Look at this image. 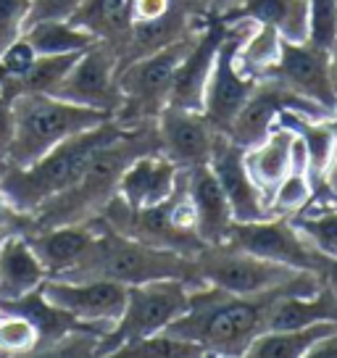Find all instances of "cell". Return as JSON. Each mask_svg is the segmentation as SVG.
<instances>
[{
  "instance_id": "obj_10",
  "label": "cell",
  "mask_w": 337,
  "mask_h": 358,
  "mask_svg": "<svg viewBox=\"0 0 337 358\" xmlns=\"http://www.w3.org/2000/svg\"><path fill=\"white\" fill-rule=\"evenodd\" d=\"M285 108L301 113L306 119H314V122H329V116H332V111H327L324 106L308 101L303 95L292 92L290 87H285L280 79L264 74L256 79V87L250 90L248 101L243 103V108L237 111L235 122L229 124L224 134L240 148L259 145L271 132V127L277 124V116Z\"/></svg>"
},
{
  "instance_id": "obj_6",
  "label": "cell",
  "mask_w": 337,
  "mask_h": 358,
  "mask_svg": "<svg viewBox=\"0 0 337 358\" xmlns=\"http://www.w3.org/2000/svg\"><path fill=\"white\" fill-rule=\"evenodd\" d=\"M192 40H195V32L177 43L164 45L148 56L135 58L116 71L122 106L113 113V119L122 127H140V124L156 122L158 113L168 106L171 82H174L180 61L190 50Z\"/></svg>"
},
{
  "instance_id": "obj_8",
  "label": "cell",
  "mask_w": 337,
  "mask_h": 358,
  "mask_svg": "<svg viewBox=\"0 0 337 358\" xmlns=\"http://www.w3.org/2000/svg\"><path fill=\"white\" fill-rule=\"evenodd\" d=\"M192 266L201 282L222 287L232 295H256V292L274 290L301 271L224 243L203 245L192 256Z\"/></svg>"
},
{
  "instance_id": "obj_40",
  "label": "cell",
  "mask_w": 337,
  "mask_h": 358,
  "mask_svg": "<svg viewBox=\"0 0 337 358\" xmlns=\"http://www.w3.org/2000/svg\"><path fill=\"white\" fill-rule=\"evenodd\" d=\"M235 0H206L203 3V13L206 16H216V13H222L227 8V6H232Z\"/></svg>"
},
{
  "instance_id": "obj_42",
  "label": "cell",
  "mask_w": 337,
  "mask_h": 358,
  "mask_svg": "<svg viewBox=\"0 0 337 358\" xmlns=\"http://www.w3.org/2000/svg\"><path fill=\"white\" fill-rule=\"evenodd\" d=\"M327 127H329V129H332V134L337 137V103H335V113L329 116V122H327Z\"/></svg>"
},
{
  "instance_id": "obj_19",
  "label": "cell",
  "mask_w": 337,
  "mask_h": 358,
  "mask_svg": "<svg viewBox=\"0 0 337 358\" xmlns=\"http://www.w3.org/2000/svg\"><path fill=\"white\" fill-rule=\"evenodd\" d=\"M185 187H187L195 235L201 237L206 245L222 243L235 219H232L229 201H227L224 190L219 187L211 166L201 164V166L185 169Z\"/></svg>"
},
{
  "instance_id": "obj_30",
  "label": "cell",
  "mask_w": 337,
  "mask_h": 358,
  "mask_svg": "<svg viewBox=\"0 0 337 358\" xmlns=\"http://www.w3.org/2000/svg\"><path fill=\"white\" fill-rule=\"evenodd\" d=\"M111 356H116V358H201V356H206V350H203L198 343H192V340L168 335V332H156V335L137 337V340L122 343Z\"/></svg>"
},
{
  "instance_id": "obj_14",
  "label": "cell",
  "mask_w": 337,
  "mask_h": 358,
  "mask_svg": "<svg viewBox=\"0 0 337 358\" xmlns=\"http://www.w3.org/2000/svg\"><path fill=\"white\" fill-rule=\"evenodd\" d=\"M264 74L280 79L292 92H298V95H303V98L335 113L337 95L332 90V79H329V53L322 45H314L308 40H303V43L282 40L280 56Z\"/></svg>"
},
{
  "instance_id": "obj_2",
  "label": "cell",
  "mask_w": 337,
  "mask_h": 358,
  "mask_svg": "<svg viewBox=\"0 0 337 358\" xmlns=\"http://www.w3.org/2000/svg\"><path fill=\"white\" fill-rule=\"evenodd\" d=\"M145 153H161L156 122L127 127L119 137L106 143L90 158L82 177L69 190L50 198L34 213H29L34 219L32 227L34 229H48V227H58V224H77L98 216L103 211V206L116 195L124 169L137 156H145Z\"/></svg>"
},
{
  "instance_id": "obj_17",
  "label": "cell",
  "mask_w": 337,
  "mask_h": 358,
  "mask_svg": "<svg viewBox=\"0 0 337 358\" xmlns=\"http://www.w3.org/2000/svg\"><path fill=\"white\" fill-rule=\"evenodd\" d=\"M243 153H245V148H240L224 132H219L214 140V148H211L208 166L214 171L219 187L224 190L227 201H229L232 219L235 222H259V219H266L271 213L264 203V195L259 192V187L253 185V179L248 177Z\"/></svg>"
},
{
  "instance_id": "obj_27",
  "label": "cell",
  "mask_w": 337,
  "mask_h": 358,
  "mask_svg": "<svg viewBox=\"0 0 337 358\" xmlns=\"http://www.w3.org/2000/svg\"><path fill=\"white\" fill-rule=\"evenodd\" d=\"M22 37L32 45L37 56H61V53H82L98 43V37L82 29L69 19H48L34 22L22 29Z\"/></svg>"
},
{
  "instance_id": "obj_41",
  "label": "cell",
  "mask_w": 337,
  "mask_h": 358,
  "mask_svg": "<svg viewBox=\"0 0 337 358\" xmlns=\"http://www.w3.org/2000/svg\"><path fill=\"white\" fill-rule=\"evenodd\" d=\"M327 53H329V79H332V90L337 95V40L327 48Z\"/></svg>"
},
{
  "instance_id": "obj_38",
  "label": "cell",
  "mask_w": 337,
  "mask_h": 358,
  "mask_svg": "<svg viewBox=\"0 0 337 358\" xmlns=\"http://www.w3.org/2000/svg\"><path fill=\"white\" fill-rule=\"evenodd\" d=\"M311 358H337V329L332 335H327L324 340H319L314 348H311Z\"/></svg>"
},
{
  "instance_id": "obj_21",
  "label": "cell",
  "mask_w": 337,
  "mask_h": 358,
  "mask_svg": "<svg viewBox=\"0 0 337 358\" xmlns=\"http://www.w3.org/2000/svg\"><path fill=\"white\" fill-rule=\"evenodd\" d=\"M214 19L224 24L253 22L266 24L280 32L282 40H308V3L306 0H235Z\"/></svg>"
},
{
  "instance_id": "obj_37",
  "label": "cell",
  "mask_w": 337,
  "mask_h": 358,
  "mask_svg": "<svg viewBox=\"0 0 337 358\" xmlns=\"http://www.w3.org/2000/svg\"><path fill=\"white\" fill-rule=\"evenodd\" d=\"M13 137V111H11V98L0 92V164L6 161L8 145Z\"/></svg>"
},
{
  "instance_id": "obj_23",
  "label": "cell",
  "mask_w": 337,
  "mask_h": 358,
  "mask_svg": "<svg viewBox=\"0 0 337 358\" xmlns=\"http://www.w3.org/2000/svg\"><path fill=\"white\" fill-rule=\"evenodd\" d=\"M45 268L27 237L11 235L0 243V298H22L45 280Z\"/></svg>"
},
{
  "instance_id": "obj_24",
  "label": "cell",
  "mask_w": 337,
  "mask_h": 358,
  "mask_svg": "<svg viewBox=\"0 0 337 358\" xmlns=\"http://www.w3.org/2000/svg\"><path fill=\"white\" fill-rule=\"evenodd\" d=\"M69 22L111 45L119 58L129 34V0H82V6L69 16Z\"/></svg>"
},
{
  "instance_id": "obj_36",
  "label": "cell",
  "mask_w": 337,
  "mask_h": 358,
  "mask_svg": "<svg viewBox=\"0 0 337 358\" xmlns=\"http://www.w3.org/2000/svg\"><path fill=\"white\" fill-rule=\"evenodd\" d=\"M337 198V143L329 158V166H327L324 177H322V187L311 195V201L306 206V211H316V208H329L332 201Z\"/></svg>"
},
{
  "instance_id": "obj_33",
  "label": "cell",
  "mask_w": 337,
  "mask_h": 358,
  "mask_svg": "<svg viewBox=\"0 0 337 358\" xmlns=\"http://www.w3.org/2000/svg\"><path fill=\"white\" fill-rule=\"evenodd\" d=\"M308 3V43L329 48L337 40V0H306Z\"/></svg>"
},
{
  "instance_id": "obj_13",
  "label": "cell",
  "mask_w": 337,
  "mask_h": 358,
  "mask_svg": "<svg viewBox=\"0 0 337 358\" xmlns=\"http://www.w3.org/2000/svg\"><path fill=\"white\" fill-rule=\"evenodd\" d=\"M40 292L50 306L66 311L79 322L101 327L106 332L119 322L127 306V285L108 280L64 282L45 277L40 282Z\"/></svg>"
},
{
  "instance_id": "obj_20",
  "label": "cell",
  "mask_w": 337,
  "mask_h": 358,
  "mask_svg": "<svg viewBox=\"0 0 337 358\" xmlns=\"http://www.w3.org/2000/svg\"><path fill=\"white\" fill-rule=\"evenodd\" d=\"M177 179H180V169L164 153H145V156H137L122 171L116 195L132 208H148V206L168 201L177 187Z\"/></svg>"
},
{
  "instance_id": "obj_9",
  "label": "cell",
  "mask_w": 337,
  "mask_h": 358,
  "mask_svg": "<svg viewBox=\"0 0 337 358\" xmlns=\"http://www.w3.org/2000/svg\"><path fill=\"white\" fill-rule=\"evenodd\" d=\"M222 243L290 268L314 271L319 277L327 264V256H322L308 243L303 232H298V227L287 216H266L259 222H232Z\"/></svg>"
},
{
  "instance_id": "obj_35",
  "label": "cell",
  "mask_w": 337,
  "mask_h": 358,
  "mask_svg": "<svg viewBox=\"0 0 337 358\" xmlns=\"http://www.w3.org/2000/svg\"><path fill=\"white\" fill-rule=\"evenodd\" d=\"M82 6V0H29V11L24 19V27L48 19H69Z\"/></svg>"
},
{
  "instance_id": "obj_18",
  "label": "cell",
  "mask_w": 337,
  "mask_h": 358,
  "mask_svg": "<svg viewBox=\"0 0 337 358\" xmlns=\"http://www.w3.org/2000/svg\"><path fill=\"white\" fill-rule=\"evenodd\" d=\"M243 161H245L248 177L253 179V185L264 195L266 208H269L271 195L280 187L282 179L287 177L292 169L308 166V156H306L301 137L290 132L287 127H280V124L271 127V132L261 140L259 145L245 148Z\"/></svg>"
},
{
  "instance_id": "obj_15",
  "label": "cell",
  "mask_w": 337,
  "mask_h": 358,
  "mask_svg": "<svg viewBox=\"0 0 337 358\" xmlns=\"http://www.w3.org/2000/svg\"><path fill=\"white\" fill-rule=\"evenodd\" d=\"M156 132L161 153L177 169H190L208 164L219 129L203 116V111L166 106L158 113Z\"/></svg>"
},
{
  "instance_id": "obj_29",
  "label": "cell",
  "mask_w": 337,
  "mask_h": 358,
  "mask_svg": "<svg viewBox=\"0 0 337 358\" xmlns=\"http://www.w3.org/2000/svg\"><path fill=\"white\" fill-rule=\"evenodd\" d=\"M280 43L282 37L274 27L253 24L250 34L240 43V48H237L235 53V66L240 69V74L259 79L277 61V56H280Z\"/></svg>"
},
{
  "instance_id": "obj_25",
  "label": "cell",
  "mask_w": 337,
  "mask_h": 358,
  "mask_svg": "<svg viewBox=\"0 0 337 358\" xmlns=\"http://www.w3.org/2000/svg\"><path fill=\"white\" fill-rule=\"evenodd\" d=\"M316 322H337V301L324 282L311 295H285L269 313V329H298Z\"/></svg>"
},
{
  "instance_id": "obj_34",
  "label": "cell",
  "mask_w": 337,
  "mask_h": 358,
  "mask_svg": "<svg viewBox=\"0 0 337 358\" xmlns=\"http://www.w3.org/2000/svg\"><path fill=\"white\" fill-rule=\"evenodd\" d=\"M29 0H0V53L22 37Z\"/></svg>"
},
{
  "instance_id": "obj_32",
  "label": "cell",
  "mask_w": 337,
  "mask_h": 358,
  "mask_svg": "<svg viewBox=\"0 0 337 358\" xmlns=\"http://www.w3.org/2000/svg\"><path fill=\"white\" fill-rule=\"evenodd\" d=\"M34 348H37V329L19 313L0 311V356L34 353Z\"/></svg>"
},
{
  "instance_id": "obj_4",
  "label": "cell",
  "mask_w": 337,
  "mask_h": 358,
  "mask_svg": "<svg viewBox=\"0 0 337 358\" xmlns=\"http://www.w3.org/2000/svg\"><path fill=\"white\" fill-rule=\"evenodd\" d=\"M124 129L127 127H122L116 119H108L61 140L29 166L19 169L0 164V201L16 213H34L43 203L69 190L82 177L90 158Z\"/></svg>"
},
{
  "instance_id": "obj_5",
  "label": "cell",
  "mask_w": 337,
  "mask_h": 358,
  "mask_svg": "<svg viewBox=\"0 0 337 358\" xmlns=\"http://www.w3.org/2000/svg\"><path fill=\"white\" fill-rule=\"evenodd\" d=\"M13 111V137L6 161L8 166H29L37 158H43L53 145L66 140L71 134L90 129L98 124L113 119L111 113L74 106L48 95V92H27L11 101Z\"/></svg>"
},
{
  "instance_id": "obj_28",
  "label": "cell",
  "mask_w": 337,
  "mask_h": 358,
  "mask_svg": "<svg viewBox=\"0 0 337 358\" xmlns=\"http://www.w3.org/2000/svg\"><path fill=\"white\" fill-rule=\"evenodd\" d=\"M79 53H61V56H37L32 61V66L24 74L0 82V92L16 98V95H27V92H53L58 87V82L66 77V71L74 66V61Z\"/></svg>"
},
{
  "instance_id": "obj_16",
  "label": "cell",
  "mask_w": 337,
  "mask_h": 358,
  "mask_svg": "<svg viewBox=\"0 0 337 358\" xmlns=\"http://www.w3.org/2000/svg\"><path fill=\"white\" fill-rule=\"evenodd\" d=\"M227 29H229V24L208 16V22L195 32L190 50L180 61L174 82H171L168 106H180V108H190V111H203L206 85H208V77L214 71L216 53H219V48L224 43Z\"/></svg>"
},
{
  "instance_id": "obj_3",
  "label": "cell",
  "mask_w": 337,
  "mask_h": 358,
  "mask_svg": "<svg viewBox=\"0 0 337 358\" xmlns=\"http://www.w3.org/2000/svg\"><path fill=\"white\" fill-rule=\"evenodd\" d=\"M98 232L92 237L90 248L71 268L50 280L64 282H90L108 280L119 285H143L153 280H182L187 287H201L206 282L195 277L192 256H182L177 250L145 245L140 240L122 235L103 222V216H95Z\"/></svg>"
},
{
  "instance_id": "obj_26",
  "label": "cell",
  "mask_w": 337,
  "mask_h": 358,
  "mask_svg": "<svg viewBox=\"0 0 337 358\" xmlns=\"http://www.w3.org/2000/svg\"><path fill=\"white\" fill-rule=\"evenodd\" d=\"M337 329V322H316L298 329H266L259 335L250 348L248 356L253 358H303L311 353V348L332 335Z\"/></svg>"
},
{
  "instance_id": "obj_31",
  "label": "cell",
  "mask_w": 337,
  "mask_h": 358,
  "mask_svg": "<svg viewBox=\"0 0 337 358\" xmlns=\"http://www.w3.org/2000/svg\"><path fill=\"white\" fill-rule=\"evenodd\" d=\"M298 232L308 237V243L327 258H337V208H316V211H298L287 216Z\"/></svg>"
},
{
  "instance_id": "obj_22",
  "label": "cell",
  "mask_w": 337,
  "mask_h": 358,
  "mask_svg": "<svg viewBox=\"0 0 337 358\" xmlns=\"http://www.w3.org/2000/svg\"><path fill=\"white\" fill-rule=\"evenodd\" d=\"M95 232H98V222L92 216L87 222L34 229L32 235L27 237V243L32 245L34 256L40 258L48 277H58V274H64L66 268H71L79 258L85 256V250L90 248Z\"/></svg>"
},
{
  "instance_id": "obj_1",
  "label": "cell",
  "mask_w": 337,
  "mask_h": 358,
  "mask_svg": "<svg viewBox=\"0 0 337 358\" xmlns=\"http://www.w3.org/2000/svg\"><path fill=\"white\" fill-rule=\"evenodd\" d=\"M322 287V277L314 271H298L292 280L256 295L232 292L201 285L190 290L187 311L168 322V335L192 340L206 350V356H248V348L269 329V313L285 295H311Z\"/></svg>"
},
{
  "instance_id": "obj_11",
  "label": "cell",
  "mask_w": 337,
  "mask_h": 358,
  "mask_svg": "<svg viewBox=\"0 0 337 358\" xmlns=\"http://www.w3.org/2000/svg\"><path fill=\"white\" fill-rule=\"evenodd\" d=\"M116 71H119V58L111 45L103 40L82 50L74 66L66 71V77L58 82V87L50 92L61 101L95 108V111L116 113L122 106V92L116 85Z\"/></svg>"
},
{
  "instance_id": "obj_44",
  "label": "cell",
  "mask_w": 337,
  "mask_h": 358,
  "mask_svg": "<svg viewBox=\"0 0 337 358\" xmlns=\"http://www.w3.org/2000/svg\"><path fill=\"white\" fill-rule=\"evenodd\" d=\"M332 208H337V198H335V201H332Z\"/></svg>"
},
{
  "instance_id": "obj_7",
  "label": "cell",
  "mask_w": 337,
  "mask_h": 358,
  "mask_svg": "<svg viewBox=\"0 0 337 358\" xmlns=\"http://www.w3.org/2000/svg\"><path fill=\"white\" fill-rule=\"evenodd\" d=\"M190 287L182 280H153L127 287V306L119 322L98 340L95 356H111L122 343L164 332L182 311H187Z\"/></svg>"
},
{
  "instance_id": "obj_12",
  "label": "cell",
  "mask_w": 337,
  "mask_h": 358,
  "mask_svg": "<svg viewBox=\"0 0 337 358\" xmlns=\"http://www.w3.org/2000/svg\"><path fill=\"white\" fill-rule=\"evenodd\" d=\"M253 29V22H232L227 29V37L214 61V71L206 85L203 95V116L214 124L219 132H227L229 124L235 122L237 111L248 101L250 90L256 87V77L240 74L235 66V53L240 43L245 40Z\"/></svg>"
},
{
  "instance_id": "obj_43",
  "label": "cell",
  "mask_w": 337,
  "mask_h": 358,
  "mask_svg": "<svg viewBox=\"0 0 337 358\" xmlns=\"http://www.w3.org/2000/svg\"><path fill=\"white\" fill-rule=\"evenodd\" d=\"M185 6H190V8H195V11H203V3L206 0H182Z\"/></svg>"
},
{
  "instance_id": "obj_39",
  "label": "cell",
  "mask_w": 337,
  "mask_h": 358,
  "mask_svg": "<svg viewBox=\"0 0 337 358\" xmlns=\"http://www.w3.org/2000/svg\"><path fill=\"white\" fill-rule=\"evenodd\" d=\"M322 282L329 287L332 298L337 301V258H327L324 268H322Z\"/></svg>"
}]
</instances>
